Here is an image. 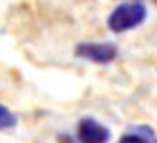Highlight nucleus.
Wrapping results in <instances>:
<instances>
[{"label":"nucleus","instance_id":"obj_1","mask_svg":"<svg viewBox=\"0 0 157 143\" xmlns=\"http://www.w3.org/2000/svg\"><path fill=\"white\" fill-rule=\"evenodd\" d=\"M147 10L142 2H124L119 4L107 17V27L111 33H127L140 27L146 21Z\"/></svg>","mask_w":157,"mask_h":143},{"label":"nucleus","instance_id":"obj_2","mask_svg":"<svg viewBox=\"0 0 157 143\" xmlns=\"http://www.w3.org/2000/svg\"><path fill=\"white\" fill-rule=\"evenodd\" d=\"M117 53H119V50L113 42H81L75 48L77 57H82L92 63H100V65L111 63L117 57Z\"/></svg>","mask_w":157,"mask_h":143},{"label":"nucleus","instance_id":"obj_3","mask_svg":"<svg viewBox=\"0 0 157 143\" xmlns=\"http://www.w3.org/2000/svg\"><path fill=\"white\" fill-rule=\"evenodd\" d=\"M111 138L109 128L100 124L96 118L86 116L77 126V139L81 143H107Z\"/></svg>","mask_w":157,"mask_h":143},{"label":"nucleus","instance_id":"obj_4","mask_svg":"<svg viewBox=\"0 0 157 143\" xmlns=\"http://www.w3.org/2000/svg\"><path fill=\"white\" fill-rule=\"evenodd\" d=\"M119 143H157V136L150 126H132L130 132L119 139Z\"/></svg>","mask_w":157,"mask_h":143},{"label":"nucleus","instance_id":"obj_5","mask_svg":"<svg viewBox=\"0 0 157 143\" xmlns=\"http://www.w3.org/2000/svg\"><path fill=\"white\" fill-rule=\"evenodd\" d=\"M17 124V118L12 113L8 107L0 105V130H8V128H13Z\"/></svg>","mask_w":157,"mask_h":143},{"label":"nucleus","instance_id":"obj_6","mask_svg":"<svg viewBox=\"0 0 157 143\" xmlns=\"http://www.w3.org/2000/svg\"><path fill=\"white\" fill-rule=\"evenodd\" d=\"M134 2H136V0H134Z\"/></svg>","mask_w":157,"mask_h":143},{"label":"nucleus","instance_id":"obj_7","mask_svg":"<svg viewBox=\"0 0 157 143\" xmlns=\"http://www.w3.org/2000/svg\"><path fill=\"white\" fill-rule=\"evenodd\" d=\"M155 2H157V0H155Z\"/></svg>","mask_w":157,"mask_h":143}]
</instances>
